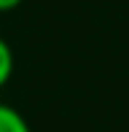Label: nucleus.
Instances as JSON below:
<instances>
[{
    "mask_svg": "<svg viewBox=\"0 0 129 132\" xmlns=\"http://www.w3.org/2000/svg\"><path fill=\"white\" fill-rule=\"evenodd\" d=\"M0 132H32V129L16 108L0 103Z\"/></svg>",
    "mask_w": 129,
    "mask_h": 132,
    "instance_id": "f257e3e1",
    "label": "nucleus"
},
{
    "mask_svg": "<svg viewBox=\"0 0 129 132\" xmlns=\"http://www.w3.org/2000/svg\"><path fill=\"white\" fill-rule=\"evenodd\" d=\"M11 76H14V51L0 38V89L11 81Z\"/></svg>",
    "mask_w": 129,
    "mask_h": 132,
    "instance_id": "f03ea898",
    "label": "nucleus"
},
{
    "mask_svg": "<svg viewBox=\"0 0 129 132\" xmlns=\"http://www.w3.org/2000/svg\"><path fill=\"white\" fill-rule=\"evenodd\" d=\"M22 3H24V0H0V14H5V11H14V8H19Z\"/></svg>",
    "mask_w": 129,
    "mask_h": 132,
    "instance_id": "7ed1b4c3",
    "label": "nucleus"
}]
</instances>
